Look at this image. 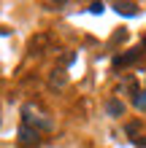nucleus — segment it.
<instances>
[{
  "label": "nucleus",
  "instance_id": "obj_1",
  "mask_svg": "<svg viewBox=\"0 0 146 148\" xmlns=\"http://www.w3.org/2000/svg\"><path fill=\"white\" fill-rule=\"evenodd\" d=\"M19 143L24 148H35L38 145V129H33L30 124H22L19 127Z\"/></svg>",
  "mask_w": 146,
  "mask_h": 148
},
{
  "label": "nucleus",
  "instance_id": "obj_2",
  "mask_svg": "<svg viewBox=\"0 0 146 148\" xmlns=\"http://www.w3.org/2000/svg\"><path fill=\"white\" fill-rule=\"evenodd\" d=\"M138 57H141V49H130L127 54H119V57H114V67H127V65L138 62Z\"/></svg>",
  "mask_w": 146,
  "mask_h": 148
},
{
  "label": "nucleus",
  "instance_id": "obj_3",
  "mask_svg": "<svg viewBox=\"0 0 146 148\" xmlns=\"http://www.w3.org/2000/svg\"><path fill=\"white\" fill-rule=\"evenodd\" d=\"M119 16H138V5L135 3H114Z\"/></svg>",
  "mask_w": 146,
  "mask_h": 148
},
{
  "label": "nucleus",
  "instance_id": "obj_4",
  "mask_svg": "<svg viewBox=\"0 0 146 148\" xmlns=\"http://www.w3.org/2000/svg\"><path fill=\"white\" fill-rule=\"evenodd\" d=\"M106 108H108V116H114V119L125 113V105H122L119 100H108V105H106Z\"/></svg>",
  "mask_w": 146,
  "mask_h": 148
},
{
  "label": "nucleus",
  "instance_id": "obj_5",
  "mask_svg": "<svg viewBox=\"0 0 146 148\" xmlns=\"http://www.w3.org/2000/svg\"><path fill=\"white\" fill-rule=\"evenodd\" d=\"M135 108H141V110H146V92H141L138 97H135Z\"/></svg>",
  "mask_w": 146,
  "mask_h": 148
},
{
  "label": "nucleus",
  "instance_id": "obj_6",
  "mask_svg": "<svg viewBox=\"0 0 146 148\" xmlns=\"http://www.w3.org/2000/svg\"><path fill=\"white\" fill-rule=\"evenodd\" d=\"M103 11H106V5H103V3H92L89 5V14H103Z\"/></svg>",
  "mask_w": 146,
  "mask_h": 148
},
{
  "label": "nucleus",
  "instance_id": "obj_7",
  "mask_svg": "<svg viewBox=\"0 0 146 148\" xmlns=\"http://www.w3.org/2000/svg\"><path fill=\"white\" fill-rule=\"evenodd\" d=\"M143 43H146V38H143Z\"/></svg>",
  "mask_w": 146,
  "mask_h": 148
}]
</instances>
